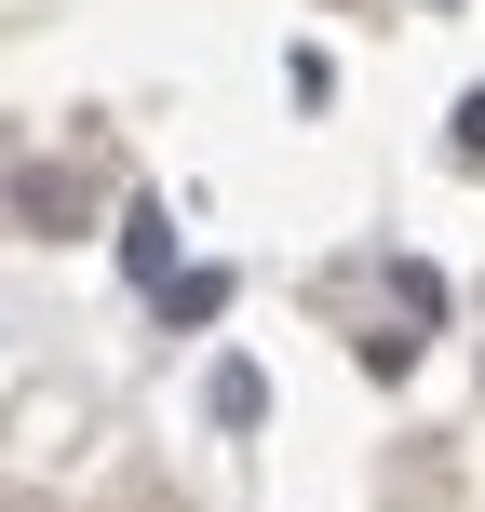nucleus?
<instances>
[{
    "mask_svg": "<svg viewBox=\"0 0 485 512\" xmlns=\"http://www.w3.org/2000/svg\"><path fill=\"white\" fill-rule=\"evenodd\" d=\"M14 216H27V243H54L68 230V176L54 162H14Z\"/></svg>",
    "mask_w": 485,
    "mask_h": 512,
    "instance_id": "nucleus-1",
    "label": "nucleus"
},
{
    "mask_svg": "<svg viewBox=\"0 0 485 512\" xmlns=\"http://www.w3.org/2000/svg\"><path fill=\"white\" fill-rule=\"evenodd\" d=\"M203 405H216V432H256V418H270V378H256V364H216Z\"/></svg>",
    "mask_w": 485,
    "mask_h": 512,
    "instance_id": "nucleus-2",
    "label": "nucleus"
},
{
    "mask_svg": "<svg viewBox=\"0 0 485 512\" xmlns=\"http://www.w3.org/2000/svg\"><path fill=\"white\" fill-rule=\"evenodd\" d=\"M445 149H459V162H485V81L459 95V122H445Z\"/></svg>",
    "mask_w": 485,
    "mask_h": 512,
    "instance_id": "nucleus-3",
    "label": "nucleus"
}]
</instances>
